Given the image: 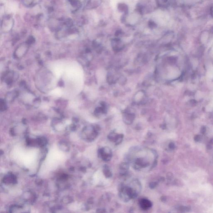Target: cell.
Segmentation results:
<instances>
[{
    "label": "cell",
    "instance_id": "1",
    "mask_svg": "<svg viewBox=\"0 0 213 213\" xmlns=\"http://www.w3.org/2000/svg\"><path fill=\"white\" fill-rule=\"evenodd\" d=\"M142 189V185L138 180H132L128 185L121 184L119 187V196L122 200L127 202L137 198Z\"/></svg>",
    "mask_w": 213,
    "mask_h": 213
},
{
    "label": "cell",
    "instance_id": "2",
    "mask_svg": "<svg viewBox=\"0 0 213 213\" xmlns=\"http://www.w3.org/2000/svg\"><path fill=\"white\" fill-rule=\"evenodd\" d=\"M64 153L61 151L57 148H53L50 151L45 162V170L48 171L53 170L64 161Z\"/></svg>",
    "mask_w": 213,
    "mask_h": 213
},
{
    "label": "cell",
    "instance_id": "3",
    "mask_svg": "<svg viewBox=\"0 0 213 213\" xmlns=\"http://www.w3.org/2000/svg\"><path fill=\"white\" fill-rule=\"evenodd\" d=\"M99 156L104 162H107L111 160L112 156V151L111 149L105 146L99 150Z\"/></svg>",
    "mask_w": 213,
    "mask_h": 213
},
{
    "label": "cell",
    "instance_id": "4",
    "mask_svg": "<svg viewBox=\"0 0 213 213\" xmlns=\"http://www.w3.org/2000/svg\"><path fill=\"white\" fill-rule=\"evenodd\" d=\"M108 138L110 141L118 145L121 144L122 142L124 135L122 134H118L115 131L112 132L108 135Z\"/></svg>",
    "mask_w": 213,
    "mask_h": 213
},
{
    "label": "cell",
    "instance_id": "5",
    "mask_svg": "<svg viewBox=\"0 0 213 213\" xmlns=\"http://www.w3.org/2000/svg\"><path fill=\"white\" fill-rule=\"evenodd\" d=\"M139 204L141 208L144 210H147L152 207V203L148 199L143 198L140 199Z\"/></svg>",
    "mask_w": 213,
    "mask_h": 213
},
{
    "label": "cell",
    "instance_id": "6",
    "mask_svg": "<svg viewBox=\"0 0 213 213\" xmlns=\"http://www.w3.org/2000/svg\"><path fill=\"white\" fill-rule=\"evenodd\" d=\"M27 50H28V47L25 45H22V46H20L17 50H16L15 56L18 58H21V57L25 55Z\"/></svg>",
    "mask_w": 213,
    "mask_h": 213
},
{
    "label": "cell",
    "instance_id": "7",
    "mask_svg": "<svg viewBox=\"0 0 213 213\" xmlns=\"http://www.w3.org/2000/svg\"><path fill=\"white\" fill-rule=\"evenodd\" d=\"M120 173L122 175L125 176L127 174L128 170L129 169V163L128 162H124L122 163L119 166Z\"/></svg>",
    "mask_w": 213,
    "mask_h": 213
},
{
    "label": "cell",
    "instance_id": "8",
    "mask_svg": "<svg viewBox=\"0 0 213 213\" xmlns=\"http://www.w3.org/2000/svg\"><path fill=\"white\" fill-rule=\"evenodd\" d=\"M103 172L104 175L107 178H110L112 177V173L111 169L107 164H105L103 166Z\"/></svg>",
    "mask_w": 213,
    "mask_h": 213
},
{
    "label": "cell",
    "instance_id": "9",
    "mask_svg": "<svg viewBox=\"0 0 213 213\" xmlns=\"http://www.w3.org/2000/svg\"><path fill=\"white\" fill-rule=\"evenodd\" d=\"M157 185V183L156 182H152L149 184V187L151 189H154Z\"/></svg>",
    "mask_w": 213,
    "mask_h": 213
},
{
    "label": "cell",
    "instance_id": "10",
    "mask_svg": "<svg viewBox=\"0 0 213 213\" xmlns=\"http://www.w3.org/2000/svg\"><path fill=\"white\" fill-rule=\"evenodd\" d=\"M169 147H170L171 149H173L174 147V144H173V143H170V145H169Z\"/></svg>",
    "mask_w": 213,
    "mask_h": 213
}]
</instances>
